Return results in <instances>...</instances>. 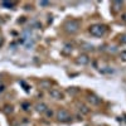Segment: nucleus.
<instances>
[{"label": "nucleus", "mask_w": 126, "mask_h": 126, "mask_svg": "<svg viewBox=\"0 0 126 126\" xmlns=\"http://www.w3.org/2000/svg\"><path fill=\"white\" fill-rule=\"evenodd\" d=\"M64 30L69 34H76L77 32L79 30V23L75 19H71V20H67L66 24H64Z\"/></svg>", "instance_id": "obj_1"}, {"label": "nucleus", "mask_w": 126, "mask_h": 126, "mask_svg": "<svg viewBox=\"0 0 126 126\" xmlns=\"http://www.w3.org/2000/svg\"><path fill=\"white\" fill-rule=\"evenodd\" d=\"M106 27L105 25H101V24H93L90 27V33L93 35V37H103L106 34Z\"/></svg>", "instance_id": "obj_2"}, {"label": "nucleus", "mask_w": 126, "mask_h": 126, "mask_svg": "<svg viewBox=\"0 0 126 126\" xmlns=\"http://www.w3.org/2000/svg\"><path fill=\"white\" fill-rule=\"evenodd\" d=\"M57 119H58V121H61V122H68V121L72 120V116H71V113H69L67 110L61 109V110L57 112Z\"/></svg>", "instance_id": "obj_3"}, {"label": "nucleus", "mask_w": 126, "mask_h": 126, "mask_svg": "<svg viewBox=\"0 0 126 126\" xmlns=\"http://www.w3.org/2000/svg\"><path fill=\"white\" fill-rule=\"evenodd\" d=\"M87 101L92 105V106H97V105L101 103V98L98 96H96V94H90L87 97Z\"/></svg>", "instance_id": "obj_4"}, {"label": "nucleus", "mask_w": 126, "mask_h": 126, "mask_svg": "<svg viewBox=\"0 0 126 126\" xmlns=\"http://www.w3.org/2000/svg\"><path fill=\"white\" fill-rule=\"evenodd\" d=\"M77 63L81 66H86L90 63V57L87 54H81L78 58H77Z\"/></svg>", "instance_id": "obj_5"}, {"label": "nucleus", "mask_w": 126, "mask_h": 126, "mask_svg": "<svg viewBox=\"0 0 126 126\" xmlns=\"http://www.w3.org/2000/svg\"><path fill=\"white\" fill-rule=\"evenodd\" d=\"M49 94L53 98H56V100H61V98H63V93L59 91V90H57V88H52V90H49Z\"/></svg>", "instance_id": "obj_6"}, {"label": "nucleus", "mask_w": 126, "mask_h": 126, "mask_svg": "<svg viewBox=\"0 0 126 126\" xmlns=\"http://www.w3.org/2000/svg\"><path fill=\"white\" fill-rule=\"evenodd\" d=\"M35 109H37V111H38V112H40V113L47 112V106H46L44 103H38L37 106H35Z\"/></svg>", "instance_id": "obj_7"}, {"label": "nucleus", "mask_w": 126, "mask_h": 126, "mask_svg": "<svg viewBox=\"0 0 126 126\" xmlns=\"http://www.w3.org/2000/svg\"><path fill=\"white\" fill-rule=\"evenodd\" d=\"M112 6L115 9V12H119V10L121 9V6H122V1H113L112 3Z\"/></svg>", "instance_id": "obj_8"}, {"label": "nucleus", "mask_w": 126, "mask_h": 126, "mask_svg": "<svg viewBox=\"0 0 126 126\" xmlns=\"http://www.w3.org/2000/svg\"><path fill=\"white\" fill-rule=\"evenodd\" d=\"M79 112L83 113V115H87L90 112V109L87 106H85V105H81V106H79Z\"/></svg>", "instance_id": "obj_9"}, {"label": "nucleus", "mask_w": 126, "mask_h": 126, "mask_svg": "<svg viewBox=\"0 0 126 126\" xmlns=\"http://www.w3.org/2000/svg\"><path fill=\"white\" fill-rule=\"evenodd\" d=\"M120 58H121L122 61H125V62H126V50H122L121 53H120Z\"/></svg>", "instance_id": "obj_10"}, {"label": "nucleus", "mask_w": 126, "mask_h": 126, "mask_svg": "<svg viewBox=\"0 0 126 126\" xmlns=\"http://www.w3.org/2000/svg\"><path fill=\"white\" fill-rule=\"evenodd\" d=\"M82 47H86V48H83V49H87V50H92V49H93V47H92L91 44H86V43L82 44Z\"/></svg>", "instance_id": "obj_11"}, {"label": "nucleus", "mask_w": 126, "mask_h": 126, "mask_svg": "<svg viewBox=\"0 0 126 126\" xmlns=\"http://www.w3.org/2000/svg\"><path fill=\"white\" fill-rule=\"evenodd\" d=\"M39 5H42V6H47V5H49V1H40Z\"/></svg>", "instance_id": "obj_12"}, {"label": "nucleus", "mask_w": 126, "mask_h": 126, "mask_svg": "<svg viewBox=\"0 0 126 126\" xmlns=\"http://www.w3.org/2000/svg\"><path fill=\"white\" fill-rule=\"evenodd\" d=\"M121 43H124V44H126V34H124V35L121 37Z\"/></svg>", "instance_id": "obj_13"}, {"label": "nucleus", "mask_w": 126, "mask_h": 126, "mask_svg": "<svg viewBox=\"0 0 126 126\" xmlns=\"http://www.w3.org/2000/svg\"><path fill=\"white\" fill-rule=\"evenodd\" d=\"M13 4H14V3H8V1H4V3H3L4 6H13Z\"/></svg>", "instance_id": "obj_14"}, {"label": "nucleus", "mask_w": 126, "mask_h": 126, "mask_svg": "<svg viewBox=\"0 0 126 126\" xmlns=\"http://www.w3.org/2000/svg\"><path fill=\"white\" fill-rule=\"evenodd\" d=\"M68 92H69V93H76V92H77V90H75V87H73V88L68 90Z\"/></svg>", "instance_id": "obj_15"}, {"label": "nucleus", "mask_w": 126, "mask_h": 126, "mask_svg": "<svg viewBox=\"0 0 126 126\" xmlns=\"http://www.w3.org/2000/svg\"><path fill=\"white\" fill-rule=\"evenodd\" d=\"M122 20H125V22H126V14H125V15L122 16Z\"/></svg>", "instance_id": "obj_16"}, {"label": "nucleus", "mask_w": 126, "mask_h": 126, "mask_svg": "<svg viewBox=\"0 0 126 126\" xmlns=\"http://www.w3.org/2000/svg\"><path fill=\"white\" fill-rule=\"evenodd\" d=\"M1 44H3V39H1V38H0V46H1Z\"/></svg>", "instance_id": "obj_17"}]
</instances>
